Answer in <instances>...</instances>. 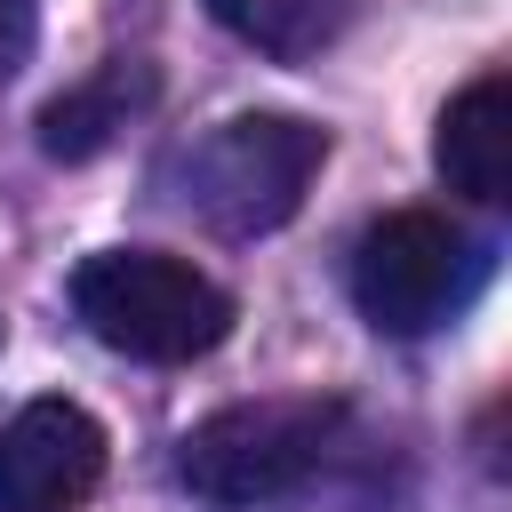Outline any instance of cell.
Here are the masks:
<instances>
[{"instance_id":"obj_5","label":"cell","mask_w":512,"mask_h":512,"mask_svg":"<svg viewBox=\"0 0 512 512\" xmlns=\"http://www.w3.org/2000/svg\"><path fill=\"white\" fill-rule=\"evenodd\" d=\"M104 464L112 440L80 400H24L0 424V512H80Z\"/></svg>"},{"instance_id":"obj_1","label":"cell","mask_w":512,"mask_h":512,"mask_svg":"<svg viewBox=\"0 0 512 512\" xmlns=\"http://www.w3.org/2000/svg\"><path fill=\"white\" fill-rule=\"evenodd\" d=\"M72 312L96 344H112L144 368L208 360L232 336V296L168 248H96V256H80Z\"/></svg>"},{"instance_id":"obj_7","label":"cell","mask_w":512,"mask_h":512,"mask_svg":"<svg viewBox=\"0 0 512 512\" xmlns=\"http://www.w3.org/2000/svg\"><path fill=\"white\" fill-rule=\"evenodd\" d=\"M152 64H136V56H112L104 72H88L80 88H64V96H48L40 104V152L48 160H96L144 104H152Z\"/></svg>"},{"instance_id":"obj_4","label":"cell","mask_w":512,"mask_h":512,"mask_svg":"<svg viewBox=\"0 0 512 512\" xmlns=\"http://www.w3.org/2000/svg\"><path fill=\"white\" fill-rule=\"evenodd\" d=\"M488 280V248L440 208H392L352 248V304L376 336H424L456 320Z\"/></svg>"},{"instance_id":"obj_6","label":"cell","mask_w":512,"mask_h":512,"mask_svg":"<svg viewBox=\"0 0 512 512\" xmlns=\"http://www.w3.org/2000/svg\"><path fill=\"white\" fill-rule=\"evenodd\" d=\"M432 168L448 192L496 208L512 192V80L504 72H480L472 88L448 96L440 128H432Z\"/></svg>"},{"instance_id":"obj_2","label":"cell","mask_w":512,"mask_h":512,"mask_svg":"<svg viewBox=\"0 0 512 512\" xmlns=\"http://www.w3.org/2000/svg\"><path fill=\"white\" fill-rule=\"evenodd\" d=\"M344 440V400L328 392H288V400H232L216 416H200L176 440V480L200 504L224 512H256L296 496L304 480H320V464Z\"/></svg>"},{"instance_id":"obj_8","label":"cell","mask_w":512,"mask_h":512,"mask_svg":"<svg viewBox=\"0 0 512 512\" xmlns=\"http://www.w3.org/2000/svg\"><path fill=\"white\" fill-rule=\"evenodd\" d=\"M208 8H216V24H224L232 40H248L256 56L304 64V56H320V48L344 40V24H352L360 0H208Z\"/></svg>"},{"instance_id":"obj_3","label":"cell","mask_w":512,"mask_h":512,"mask_svg":"<svg viewBox=\"0 0 512 512\" xmlns=\"http://www.w3.org/2000/svg\"><path fill=\"white\" fill-rule=\"evenodd\" d=\"M328 160V136L296 112H240L224 128H208L192 152H184V208L224 232V240H264L280 232L312 176Z\"/></svg>"},{"instance_id":"obj_9","label":"cell","mask_w":512,"mask_h":512,"mask_svg":"<svg viewBox=\"0 0 512 512\" xmlns=\"http://www.w3.org/2000/svg\"><path fill=\"white\" fill-rule=\"evenodd\" d=\"M32 32H40V8H32V0H0V88L24 72V56H32Z\"/></svg>"}]
</instances>
